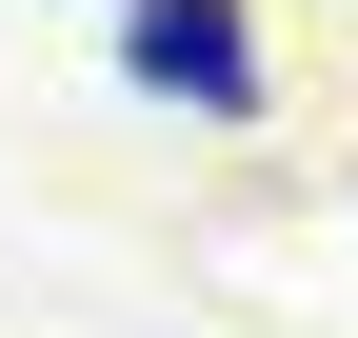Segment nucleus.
<instances>
[{
	"label": "nucleus",
	"mask_w": 358,
	"mask_h": 338,
	"mask_svg": "<svg viewBox=\"0 0 358 338\" xmlns=\"http://www.w3.org/2000/svg\"><path fill=\"white\" fill-rule=\"evenodd\" d=\"M120 80H159L199 119H259V20L239 0H120Z\"/></svg>",
	"instance_id": "1"
}]
</instances>
